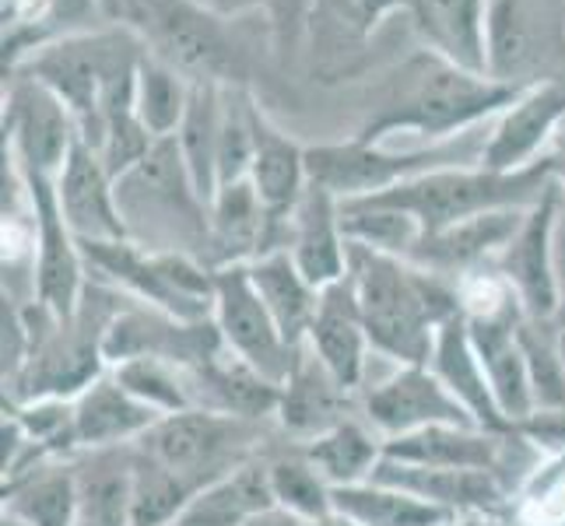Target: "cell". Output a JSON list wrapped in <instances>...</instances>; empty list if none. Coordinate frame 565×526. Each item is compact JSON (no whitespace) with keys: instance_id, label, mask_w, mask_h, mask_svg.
I'll list each match as a JSON object with an SVG mask.
<instances>
[{"instance_id":"6da1fadb","label":"cell","mask_w":565,"mask_h":526,"mask_svg":"<svg viewBox=\"0 0 565 526\" xmlns=\"http://www.w3.org/2000/svg\"><path fill=\"white\" fill-rule=\"evenodd\" d=\"M348 281L369 344L397 365H428L439 326L463 313L457 285L362 243H348Z\"/></svg>"},{"instance_id":"7a4b0ae2","label":"cell","mask_w":565,"mask_h":526,"mask_svg":"<svg viewBox=\"0 0 565 526\" xmlns=\"http://www.w3.org/2000/svg\"><path fill=\"white\" fill-rule=\"evenodd\" d=\"M520 95L523 88L499 85L489 74L463 71L446 56L422 50L394 74L383 106L355 138L386 144L394 133H418L428 144H443L471 133L484 120H495Z\"/></svg>"},{"instance_id":"3957f363","label":"cell","mask_w":565,"mask_h":526,"mask_svg":"<svg viewBox=\"0 0 565 526\" xmlns=\"http://www.w3.org/2000/svg\"><path fill=\"white\" fill-rule=\"evenodd\" d=\"M552 180H558V154H544V159L510 172L484 165L436 169L412 183L373 193L369 201L412 214L422 232H439L492 211L534 207L544 197V190L552 186Z\"/></svg>"},{"instance_id":"277c9868","label":"cell","mask_w":565,"mask_h":526,"mask_svg":"<svg viewBox=\"0 0 565 526\" xmlns=\"http://www.w3.org/2000/svg\"><path fill=\"white\" fill-rule=\"evenodd\" d=\"M120 25L145 53L183 74L190 85H243L249 53L222 14L198 0H120Z\"/></svg>"},{"instance_id":"5b68a950","label":"cell","mask_w":565,"mask_h":526,"mask_svg":"<svg viewBox=\"0 0 565 526\" xmlns=\"http://www.w3.org/2000/svg\"><path fill=\"white\" fill-rule=\"evenodd\" d=\"M484 133L471 130L454 141L428 144L415 151H390L386 144L369 141H338V144H313L306 148L309 183L334 193L338 201H359L373 193L394 190L401 183H412L425 172L454 169V165H481Z\"/></svg>"},{"instance_id":"8992f818","label":"cell","mask_w":565,"mask_h":526,"mask_svg":"<svg viewBox=\"0 0 565 526\" xmlns=\"http://www.w3.org/2000/svg\"><path fill=\"white\" fill-rule=\"evenodd\" d=\"M82 253L88 267L159 313L183 323L214 320V267L198 264L186 253L141 249L134 239L82 243Z\"/></svg>"},{"instance_id":"52a82bcc","label":"cell","mask_w":565,"mask_h":526,"mask_svg":"<svg viewBox=\"0 0 565 526\" xmlns=\"http://www.w3.org/2000/svg\"><path fill=\"white\" fill-rule=\"evenodd\" d=\"M484 74L510 88L565 82V0H489Z\"/></svg>"},{"instance_id":"ba28073f","label":"cell","mask_w":565,"mask_h":526,"mask_svg":"<svg viewBox=\"0 0 565 526\" xmlns=\"http://www.w3.org/2000/svg\"><path fill=\"white\" fill-rule=\"evenodd\" d=\"M249 442H253L249 418L207 411V407H190V411L159 418L145 432V439L134 446L151 460L166 463L169 471L198 481L204 489L214 477L228 474L232 466L253 460L246 457Z\"/></svg>"},{"instance_id":"9c48e42d","label":"cell","mask_w":565,"mask_h":526,"mask_svg":"<svg viewBox=\"0 0 565 526\" xmlns=\"http://www.w3.org/2000/svg\"><path fill=\"white\" fill-rule=\"evenodd\" d=\"M18 172H22V186L35 218V302L56 320H71L82 309V299L88 291V260L71 225L64 222L61 204H56V183L50 175L29 172L22 165H18Z\"/></svg>"},{"instance_id":"30bf717a","label":"cell","mask_w":565,"mask_h":526,"mask_svg":"<svg viewBox=\"0 0 565 526\" xmlns=\"http://www.w3.org/2000/svg\"><path fill=\"white\" fill-rule=\"evenodd\" d=\"M214 323L222 330L225 347L270 383H285L296 365L299 347H291L275 316L267 313L264 299L249 281V267L214 270Z\"/></svg>"},{"instance_id":"8fae6325","label":"cell","mask_w":565,"mask_h":526,"mask_svg":"<svg viewBox=\"0 0 565 526\" xmlns=\"http://www.w3.org/2000/svg\"><path fill=\"white\" fill-rule=\"evenodd\" d=\"M4 133V151L11 159L29 172L50 175V180L61 175L67 154L82 141L74 112L29 74H18L8 92Z\"/></svg>"},{"instance_id":"7c38bea8","label":"cell","mask_w":565,"mask_h":526,"mask_svg":"<svg viewBox=\"0 0 565 526\" xmlns=\"http://www.w3.org/2000/svg\"><path fill=\"white\" fill-rule=\"evenodd\" d=\"M225 351L222 330L214 320L183 323L159 309H120L106 330L103 355L109 365L127 358H162L180 368H201Z\"/></svg>"},{"instance_id":"4fadbf2b","label":"cell","mask_w":565,"mask_h":526,"mask_svg":"<svg viewBox=\"0 0 565 526\" xmlns=\"http://www.w3.org/2000/svg\"><path fill=\"white\" fill-rule=\"evenodd\" d=\"M558 197H562V175L552 180L544 197L523 214V225L516 228V236L495 260V270L513 288L527 320H555L562 302L555 257H552V222H555Z\"/></svg>"},{"instance_id":"5bb4252c","label":"cell","mask_w":565,"mask_h":526,"mask_svg":"<svg viewBox=\"0 0 565 526\" xmlns=\"http://www.w3.org/2000/svg\"><path fill=\"white\" fill-rule=\"evenodd\" d=\"M365 418L383 439L422 432L433 425H475L471 411L443 386L433 365H401L394 376L376 383L365 397Z\"/></svg>"},{"instance_id":"9a60e30c","label":"cell","mask_w":565,"mask_h":526,"mask_svg":"<svg viewBox=\"0 0 565 526\" xmlns=\"http://www.w3.org/2000/svg\"><path fill=\"white\" fill-rule=\"evenodd\" d=\"M56 204L77 243H116L130 239V225L116 201V180L88 144L77 141L56 175Z\"/></svg>"},{"instance_id":"2e32d148","label":"cell","mask_w":565,"mask_h":526,"mask_svg":"<svg viewBox=\"0 0 565 526\" xmlns=\"http://www.w3.org/2000/svg\"><path fill=\"white\" fill-rule=\"evenodd\" d=\"M565 127V82H544L523 88L520 99L495 116L484 138L481 165L484 169H523L544 159V148Z\"/></svg>"},{"instance_id":"e0dca14e","label":"cell","mask_w":565,"mask_h":526,"mask_svg":"<svg viewBox=\"0 0 565 526\" xmlns=\"http://www.w3.org/2000/svg\"><path fill=\"white\" fill-rule=\"evenodd\" d=\"M531 207H513V211H492L481 218L460 222L439 232H422L415 249L407 253V264L422 270H433L439 278H467L478 275L481 267L502 257V249L510 246L516 228L523 225V214Z\"/></svg>"},{"instance_id":"ac0fdd59","label":"cell","mask_w":565,"mask_h":526,"mask_svg":"<svg viewBox=\"0 0 565 526\" xmlns=\"http://www.w3.org/2000/svg\"><path fill=\"white\" fill-rule=\"evenodd\" d=\"M373 481L394 484L401 492H412L439 509L460 516L495 519L505 513V484L495 471H454V466H415L401 460H386L376 466Z\"/></svg>"},{"instance_id":"d6986e66","label":"cell","mask_w":565,"mask_h":526,"mask_svg":"<svg viewBox=\"0 0 565 526\" xmlns=\"http://www.w3.org/2000/svg\"><path fill=\"white\" fill-rule=\"evenodd\" d=\"M520 320H523V309L467 316V330H471V341H475L478 358L484 365V376H489L495 407L502 411V418L516 428V432H520L523 421L534 418L531 376H527V362H523V347L516 337Z\"/></svg>"},{"instance_id":"ffe728a7","label":"cell","mask_w":565,"mask_h":526,"mask_svg":"<svg viewBox=\"0 0 565 526\" xmlns=\"http://www.w3.org/2000/svg\"><path fill=\"white\" fill-rule=\"evenodd\" d=\"M249 183L270 218L267 253L288 249V222L296 214L302 193L309 190V162L306 148L291 141L288 133H281L264 112L257 127V154H253Z\"/></svg>"},{"instance_id":"44dd1931","label":"cell","mask_w":565,"mask_h":526,"mask_svg":"<svg viewBox=\"0 0 565 526\" xmlns=\"http://www.w3.org/2000/svg\"><path fill=\"white\" fill-rule=\"evenodd\" d=\"M288 253L313 288H330L348 278V236L341 225V201L309 183L288 222Z\"/></svg>"},{"instance_id":"7402d4cb","label":"cell","mask_w":565,"mask_h":526,"mask_svg":"<svg viewBox=\"0 0 565 526\" xmlns=\"http://www.w3.org/2000/svg\"><path fill=\"white\" fill-rule=\"evenodd\" d=\"M162 415L141 404L130 389L109 373H103L92 386H85L74 397V432L77 450L99 453V450H120V446L141 442L148 428Z\"/></svg>"},{"instance_id":"603a6c76","label":"cell","mask_w":565,"mask_h":526,"mask_svg":"<svg viewBox=\"0 0 565 526\" xmlns=\"http://www.w3.org/2000/svg\"><path fill=\"white\" fill-rule=\"evenodd\" d=\"M306 347L323 362V368L334 376L344 389H355L365 376V358H369V334L365 320L355 299L352 281H338L320 291L317 320L309 326Z\"/></svg>"},{"instance_id":"cb8c5ba5","label":"cell","mask_w":565,"mask_h":526,"mask_svg":"<svg viewBox=\"0 0 565 526\" xmlns=\"http://www.w3.org/2000/svg\"><path fill=\"white\" fill-rule=\"evenodd\" d=\"M513 436H495L475 425H433L422 432L383 439V457L415 466H454V471H495L502 474L505 442Z\"/></svg>"},{"instance_id":"d4e9b609","label":"cell","mask_w":565,"mask_h":526,"mask_svg":"<svg viewBox=\"0 0 565 526\" xmlns=\"http://www.w3.org/2000/svg\"><path fill=\"white\" fill-rule=\"evenodd\" d=\"M428 365H433V373L443 379V386L450 389V394L467 407V411H471L478 428H484V432H495V436H520L495 407L489 376H484V365L478 358V347L471 341V330H467L463 313H457L454 320H446L439 326Z\"/></svg>"},{"instance_id":"484cf974","label":"cell","mask_w":565,"mask_h":526,"mask_svg":"<svg viewBox=\"0 0 565 526\" xmlns=\"http://www.w3.org/2000/svg\"><path fill=\"white\" fill-rule=\"evenodd\" d=\"M270 246V218L249 180L225 183L207 207V267H243Z\"/></svg>"},{"instance_id":"4316f807","label":"cell","mask_w":565,"mask_h":526,"mask_svg":"<svg viewBox=\"0 0 565 526\" xmlns=\"http://www.w3.org/2000/svg\"><path fill=\"white\" fill-rule=\"evenodd\" d=\"M348 394H352V389H344L327 373L313 351L302 344L288 379L281 383V400H278L275 415L285 425V432L302 436L309 442V439L323 436L327 428L348 421V415H344Z\"/></svg>"},{"instance_id":"83f0119b","label":"cell","mask_w":565,"mask_h":526,"mask_svg":"<svg viewBox=\"0 0 565 526\" xmlns=\"http://www.w3.org/2000/svg\"><path fill=\"white\" fill-rule=\"evenodd\" d=\"M425 46L463 71L484 74V14L489 0H407Z\"/></svg>"},{"instance_id":"f1b7e54d","label":"cell","mask_w":565,"mask_h":526,"mask_svg":"<svg viewBox=\"0 0 565 526\" xmlns=\"http://www.w3.org/2000/svg\"><path fill=\"white\" fill-rule=\"evenodd\" d=\"M275 505L278 502L275 492H270L267 460H246L232 466L228 474L204 484L177 526H246L260 513L275 509Z\"/></svg>"},{"instance_id":"f546056e","label":"cell","mask_w":565,"mask_h":526,"mask_svg":"<svg viewBox=\"0 0 565 526\" xmlns=\"http://www.w3.org/2000/svg\"><path fill=\"white\" fill-rule=\"evenodd\" d=\"M249 267V281L257 288V296L264 299L267 313L275 316L281 337L291 347H302L309 337V326L317 320V305H320V288L306 281V275L296 267L288 249L264 253Z\"/></svg>"},{"instance_id":"4dcf8cb0","label":"cell","mask_w":565,"mask_h":526,"mask_svg":"<svg viewBox=\"0 0 565 526\" xmlns=\"http://www.w3.org/2000/svg\"><path fill=\"white\" fill-rule=\"evenodd\" d=\"M4 516L25 526H77L82 523L77 471L46 460L4 481Z\"/></svg>"},{"instance_id":"1f68e13d","label":"cell","mask_w":565,"mask_h":526,"mask_svg":"<svg viewBox=\"0 0 565 526\" xmlns=\"http://www.w3.org/2000/svg\"><path fill=\"white\" fill-rule=\"evenodd\" d=\"M222 88L225 85H193L186 116L177 130V148L198 197L211 207L218 180V130H222Z\"/></svg>"},{"instance_id":"d6a6232c","label":"cell","mask_w":565,"mask_h":526,"mask_svg":"<svg viewBox=\"0 0 565 526\" xmlns=\"http://www.w3.org/2000/svg\"><path fill=\"white\" fill-rule=\"evenodd\" d=\"M334 509L359 526H454L457 516L383 481L334 489Z\"/></svg>"},{"instance_id":"836d02e7","label":"cell","mask_w":565,"mask_h":526,"mask_svg":"<svg viewBox=\"0 0 565 526\" xmlns=\"http://www.w3.org/2000/svg\"><path fill=\"white\" fill-rule=\"evenodd\" d=\"M77 471V495H82V523L95 526H130V489L134 457L130 446L120 450L88 453Z\"/></svg>"},{"instance_id":"e575fe53","label":"cell","mask_w":565,"mask_h":526,"mask_svg":"<svg viewBox=\"0 0 565 526\" xmlns=\"http://www.w3.org/2000/svg\"><path fill=\"white\" fill-rule=\"evenodd\" d=\"M302 453L330 481V489H344V484L373 481L376 466L383 463V439H376L365 425L348 418L327 428L323 436L302 442Z\"/></svg>"},{"instance_id":"d590c367","label":"cell","mask_w":565,"mask_h":526,"mask_svg":"<svg viewBox=\"0 0 565 526\" xmlns=\"http://www.w3.org/2000/svg\"><path fill=\"white\" fill-rule=\"evenodd\" d=\"M130 457H134L130 526H177L193 495L201 492V484L169 471L166 463L151 460L138 446H130Z\"/></svg>"},{"instance_id":"8d00e7d4","label":"cell","mask_w":565,"mask_h":526,"mask_svg":"<svg viewBox=\"0 0 565 526\" xmlns=\"http://www.w3.org/2000/svg\"><path fill=\"white\" fill-rule=\"evenodd\" d=\"M190 92L193 85L183 74L145 56V64L138 71V92H134V112H138L141 127L154 141L177 138L190 106Z\"/></svg>"},{"instance_id":"74e56055","label":"cell","mask_w":565,"mask_h":526,"mask_svg":"<svg viewBox=\"0 0 565 526\" xmlns=\"http://www.w3.org/2000/svg\"><path fill=\"white\" fill-rule=\"evenodd\" d=\"M516 337L531 376L534 415H565V365L558 355V323L523 316Z\"/></svg>"},{"instance_id":"f35d334b","label":"cell","mask_w":565,"mask_h":526,"mask_svg":"<svg viewBox=\"0 0 565 526\" xmlns=\"http://www.w3.org/2000/svg\"><path fill=\"white\" fill-rule=\"evenodd\" d=\"M257 127H260V106L253 103L249 88L225 85L222 88V130H218L222 186L249 180L253 154H257Z\"/></svg>"},{"instance_id":"ab89813d","label":"cell","mask_w":565,"mask_h":526,"mask_svg":"<svg viewBox=\"0 0 565 526\" xmlns=\"http://www.w3.org/2000/svg\"><path fill=\"white\" fill-rule=\"evenodd\" d=\"M267 477H270V492H275L278 509L299 519H320L327 513H334V489H330V481L317 471L313 460L302 450L270 457Z\"/></svg>"},{"instance_id":"60d3db41","label":"cell","mask_w":565,"mask_h":526,"mask_svg":"<svg viewBox=\"0 0 565 526\" xmlns=\"http://www.w3.org/2000/svg\"><path fill=\"white\" fill-rule=\"evenodd\" d=\"M113 376L120 379L141 404H148L151 411H159L162 418L190 411L193 407L190 376L180 365H169L162 358H127L120 365H113Z\"/></svg>"},{"instance_id":"b9f144b4","label":"cell","mask_w":565,"mask_h":526,"mask_svg":"<svg viewBox=\"0 0 565 526\" xmlns=\"http://www.w3.org/2000/svg\"><path fill=\"white\" fill-rule=\"evenodd\" d=\"M552 257H555L558 291H565V183H562V197H558L555 222H552Z\"/></svg>"},{"instance_id":"7bdbcfd3","label":"cell","mask_w":565,"mask_h":526,"mask_svg":"<svg viewBox=\"0 0 565 526\" xmlns=\"http://www.w3.org/2000/svg\"><path fill=\"white\" fill-rule=\"evenodd\" d=\"M246 526H306V519H299V516H291V513H285V509H267V513H260L257 519H249Z\"/></svg>"},{"instance_id":"ee69618b","label":"cell","mask_w":565,"mask_h":526,"mask_svg":"<svg viewBox=\"0 0 565 526\" xmlns=\"http://www.w3.org/2000/svg\"><path fill=\"white\" fill-rule=\"evenodd\" d=\"M306 526H359L355 519H348L344 513H327V516H320V519H306Z\"/></svg>"},{"instance_id":"f6af8a7d","label":"cell","mask_w":565,"mask_h":526,"mask_svg":"<svg viewBox=\"0 0 565 526\" xmlns=\"http://www.w3.org/2000/svg\"><path fill=\"white\" fill-rule=\"evenodd\" d=\"M558 175H562V183H565V127H562V154H558Z\"/></svg>"},{"instance_id":"bcb514c9","label":"cell","mask_w":565,"mask_h":526,"mask_svg":"<svg viewBox=\"0 0 565 526\" xmlns=\"http://www.w3.org/2000/svg\"><path fill=\"white\" fill-rule=\"evenodd\" d=\"M558 355H562V365H565V323H558Z\"/></svg>"},{"instance_id":"7dc6e473","label":"cell","mask_w":565,"mask_h":526,"mask_svg":"<svg viewBox=\"0 0 565 526\" xmlns=\"http://www.w3.org/2000/svg\"><path fill=\"white\" fill-rule=\"evenodd\" d=\"M555 323H565V291H562V302H558V313H555Z\"/></svg>"},{"instance_id":"c3c4849f","label":"cell","mask_w":565,"mask_h":526,"mask_svg":"<svg viewBox=\"0 0 565 526\" xmlns=\"http://www.w3.org/2000/svg\"><path fill=\"white\" fill-rule=\"evenodd\" d=\"M0 526H25V523H18V519H11V516H4V523Z\"/></svg>"},{"instance_id":"681fc988","label":"cell","mask_w":565,"mask_h":526,"mask_svg":"<svg viewBox=\"0 0 565 526\" xmlns=\"http://www.w3.org/2000/svg\"><path fill=\"white\" fill-rule=\"evenodd\" d=\"M77 526H95V523H77Z\"/></svg>"},{"instance_id":"f907efd6","label":"cell","mask_w":565,"mask_h":526,"mask_svg":"<svg viewBox=\"0 0 565 526\" xmlns=\"http://www.w3.org/2000/svg\"><path fill=\"white\" fill-rule=\"evenodd\" d=\"M454 526H457V523H454Z\"/></svg>"}]
</instances>
